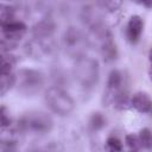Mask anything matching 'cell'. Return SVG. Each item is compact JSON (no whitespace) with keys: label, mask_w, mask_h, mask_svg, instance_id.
<instances>
[{"label":"cell","mask_w":152,"mask_h":152,"mask_svg":"<svg viewBox=\"0 0 152 152\" xmlns=\"http://www.w3.org/2000/svg\"><path fill=\"white\" fill-rule=\"evenodd\" d=\"M74 75L78 83L84 88H91L99 80V63L96 59L81 56L74 66Z\"/></svg>","instance_id":"6da1fadb"},{"label":"cell","mask_w":152,"mask_h":152,"mask_svg":"<svg viewBox=\"0 0 152 152\" xmlns=\"http://www.w3.org/2000/svg\"><path fill=\"white\" fill-rule=\"evenodd\" d=\"M45 102L48 107L58 115H68L75 108L72 97L58 87H51L46 90Z\"/></svg>","instance_id":"7a4b0ae2"},{"label":"cell","mask_w":152,"mask_h":152,"mask_svg":"<svg viewBox=\"0 0 152 152\" xmlns=\"http://www.w3.org/2000/svg\"><path fill=\"white\" fill-rule=\"evenodd\" d=\"M44 82L42 72L33 69H21L15 76L18 90L24 95H34L39 91ZM14 84V86H15Z\"/></svg>","instance_id":"3957f363"},{"label":"cell","mask_w":152,"mask_h":152,"mask_svg":"<svg viewBox=\"0 0 152 152\" xmlns=\"http://www.w3.org/2000/svg\"><path fill=\"white\" fill-rule=\"evenodd\" d=\"M53 121L46 113L30 112L26 113L19 121V126L23 131L34 133H46L52 128Z\"/></svg>","instance_id":"277c9868"},{"label":"cell","mask_w":152,"mask_h":152,"mask_svg":"<svg viewBox=\"0 0 152 152\" xmlns=\"http://www.w3.org/2000/svg\"><path fill=\"white\" fill-rule=\"evenodd\" d=\"M26 51L33 58L46 59L53 56L56 51V44L51 36H34L33 39L27 43Z\"/></svg>","instance_id":"5b68a950"},{"label":"cell","mask_w":152,"mask_h":152,"mask_svg":"<svg viewBox=\"0 0 152 152\" xmlns=\"http://www.w3.org/2000/svg\"><path fill=\"white\" fill-rule=\"evenodd\" d=\"M124 75L119 70H112L108 75V81H107V90L103 94V102L106 103H113L114 100L125 93L124 90Z\"/></svg>","instance_id":"8992f818"},{"label":"cell","mask_w":152,"mask_h":152,"mask_svg":"<svg viewBox=\"0 0 152 152\" xmlns=\"http://www.w3.org/2000/svg\"><path fill=\"white\" fill-rule=\"evenodd\" d=\"M64 43H65L66 49H68L71 53H76V52H78V51L82 50L84 39H83V36L81 34V32H80L78 30L71 27V28H69L68 32L65 33Z\"/></svg>","instance_id":"52a82bcc"},{"label":"cell","mask_w":152,"mask_h":152,"mask_svg":"<svg viewBox=\"0 0 152 152\" xmlns=\"http://www.w3.org/2000/svg\"><path fill=\"white\" fill-rule=\"evenodd\" d=\"M144 28V21L139 15H133L129 18L128 24H127V30H126V34L127 38L131 43H135L139 40L140 34L142 32Z\"/></svg>","instance_id":"ba28073f"},{"label":"cell","mask_w":152,"mask_h":152,"mask_svg":"<svg viewBox=\"0 0 152 152\" xmlns=\"http://www.w3.org/2000/svg\"><path fill=\"white\" fill-rule=\"evenodd\" d=\"M131 107L135 108L139 113H148L151 109V99L147 93L139 91L131 97Z\"/></svg>","instance_id":"9c48e42d"},{"label":"cell","mask_w":152,"mask_h":152,"mask_svg":"<svg viewBox=\"0 0 152 152\" xmlns=\"http://www.w3.org/2000/svg\"><path fill=\"white\" fill-rule=\"evenodd\" d=\"M19 141H20V137L15 129L11 128V126L1 127V131H0V145L1 146L13 147L18 145Z\"/></svg>","instance_id":"30bf717a"},{"label":"cell","mask_w":152,"mask_h":152,"mask_svg":"<svg viewBox=\"0 0 152 152\" xmlns=\"http://www.w3.org/2000/svg\"><path fill=\"white\" fill-rule=\"evenodd\" d=\"M21 36L12 34L4 30H0V52H6L17 48Z\"/></svg>","instance_id":"8fae6325"},{"label":"cell","mask_w":152,"mask_h":152,"mask_svg":"<svg viewBox=\"0 0 152 152\" xmlns=\"http://www.w3.org/2000/svg\"><path fill=\"white\" fill-rule=\"evenodd\" d=\"M15 84V76L11 72H2L0 74V97L7 94Z\"/></svg>","instance_id":"7c38bea8"},{"label":"cell","mask_w":152,"mask_h":152,"mask_svg":"<svg viewBox=\"0 0 152 152\" xmlns=\"http://www.w3.org/2000/svg\"><path fill=\"white\" fill-rule=\"evenodd\" d=\"M14 20V11L12 7L0 4V26Z\"/></svg>","instance_id":"4fadbf2b"},{"label":"cell","mask_w":152,"mask_h":152,"mask_svg":"<svg viewBox=\"0 0 152 152\" xmlns=\"http://www.w3.org/2000/svg\"><path fill=\"white\" fill-rule=\"evenodd\" d=\"M124 0H97L101 8H103L107 12H115L120 8Z\"/></svg>","instance_id":"5bb4252c"},{"label":"cell","mask_w":152,"mask_h":152,"mask_svg":"<svg viewBox=\"0 0 152 152\" xmlns=\"http://www.w3.org/2000/svg\"><path fill=\"white\" fill-rule=\"evenodd\" d=\"M13 65H14L13 57L8 56V55H4V53L0 52V74L10 72Z\"/></svg>","instance_id":"9a60e30c"},{"label":"cell","mask_w":152,"mask_h":152,"mask_svg":"<svg viewBox=\"0 0 152 152\" xmlns=\"http://www.w3.org/2000/svg\"><path fill=\"white\" fill-rule=\"evenodd\" d=\"M139 141H140V146L141 147H146V148H150L152 146V135H151V132L148 128H142L140 132H139Z\"/></svg>","instance_id":"2e32d148"},{"label":"cell","mask_w":152,"mask_h":152,"mask_svg":"<svg viewBox=\"0 0 152 152\" xmlns=\"http://www.w3.org/2000/svg\"><path fill=\"white\" fill-rule=\"evenodd\" d=\"M106 125V119L104 116L101 114V113H94L90 118V126L93 129L97 131V129H101L102 127H104Z\"/></svg>","instance_id":"e0dca14e"},{"label":"cell","mask_w":152,"mask_h":152,"mask_svg":"<svg viewBox=\"0 0 152 152\" xmlns=\"http://www.w3.org/2000/svg\"><path fill=\"white\" fill-rule=\"evenodd\" d=\"M12 119L10 115V112L6 106H0V126L1 127H8L11 126Z\"/></svg>","instance_id":"ac0fdd59"},{"label":"cell","mask_w":152,"mask_h":152,"mask_svg":"<svg viewBox=\"0 0 152 152\" xmlns=\"http://www.w3.org/2000/svg\"><path fill=\"white\" fill-rule=\"evenodd\" d=\"M125 142H126V145H127L129 148H132V150H139V148L141 147L138 135H134V134H128V135H126Z\"/></svg>","instance_id":"d6986e66"},{"label":"cell","mask_w":152,"mask_h":152,"mask_svg":"<svg viewBox=\"0 0 152 152\" xmlns=\"http://www.w3.org/2000/svg\"><path fill=\"white\" fill-rule=\"evenodd\" d=\"M107 146L112 151H121V148H122L121 141L118 138H114V137H110V138L107 139Z\"/></svg>","instance_id":"ffe728a7"},{"label":"cell","mask_w":152,"mask_h":152,"mask_svg":"<svg viewBox=\"0 0 152 152\" xmlns=\"http://www.w3.org/2000/svg\"><path fill=\"white\" fill-rule=\"evenodd\" d=\"M138 2H140V4H144L145 6H147V7H150L151 6V0H137Z\"/></svg>","instance_id":"44dd1931"}]
</instances>
